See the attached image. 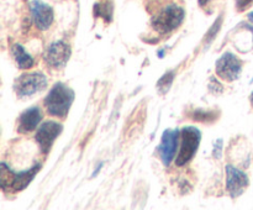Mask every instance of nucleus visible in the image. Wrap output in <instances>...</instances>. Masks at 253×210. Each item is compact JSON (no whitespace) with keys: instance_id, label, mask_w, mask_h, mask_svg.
I'll list each match as a JSON object with an SVG mask.
<instances>
[{"instance_id":"6","label":"nucleus","mask_w":253,"mask_h":210,"mask_svg":"<svg viewBox=\"0 0 253 210\" xmlns=\"http://www.w3.org/2000/svg\"><path fill=\"white\" fill-rule=\"evenodd\" d=\"M62 130H63V126L53 120L44 121L43 124L40 125L35 138H36L37 145L43 155H47L49 152L56 138L61 135Z\"/></svg>"},{"instance_id":"22","label":"nucleus","mask_w":253,"mask_h":210,"mask_svg":"<svg viewBox=\"0 0 253 210\" xmlns=\"http://www.w3.org/2000/svg\"><path fill=\"white\" fill-rule=\"evenodd\" d=\"M249 20H250V21H251V22H253V11L250 12V14H249Z\"/></svg>"},{"instance_id":"11","label":"nucleus","mask_w":253,"mask_h":210,"mask_svg":"<svg viewBox=\"0 0 253 210\" xmlns=\"http://www.w3.org/2000/svg\"><path fill=\"white\" fill-rule=\"evenodd\" d=\"M30 11H31L32 21L37 29L41 31L49 29L53 22V10L48 4L41 0H32L30 2Z\"/></svg>"},{"instance_id":"18","label":"nucleus","mask_w":253,"mask_h":210,"mask_svg":"<svg viewBox=\"0 0 253 210\" xmlns=\"http://www.w3.org/2000/svg\"><path fill=\"white\" fill-rule=\"evenodd\" d=\"M221 152H222V140L220 138V140H217L216 142H215L212 155H214L215 158H217V160H219V158L221 157Z\"/></svg>"},{"instance_id":"9","label":"nucleus","mask_w":253,"mask_h":210,"mask_svg":"<svg viewBox=\"0 0 253 210\" xmlns=\"http://www.w3.org/2000/svg\"><path fill=\"white\" fill-rule=\"evenodd\" d=\"M179 136H180V130L178 128H168L163 132L162 138H161V143L158 146V153H160V157L162 160L163 165L166 167L170 165L173 160H174L175 155H177V148H178V142H179Z\"/></svg>"},{"instance_id":"8","label":"nucleus","mask_w":253,"mask_h":210,"mask_svg":"<svg viewBox=\"0 0 253 210\" xmlns=\"http://www.w3.org/2000/svg\"><path fill=\"white\" fill-rule=\"evenodd\" d=\"M71 57V47L64 41L52 42L43 53L44 63L52 68H62Z\"/></svg>"},{"instance_id":"10","label":"nucleus","mask_w":253,"mask_h":210,"mask_svg":"<svg viewBox=\"0 0 253 210\" xmlns=\"http://www.w3.org/2000/svg\"><path fill=\"white\" fill-rule=\"evenodd\" d=\"M226 189L230 197L237 198L249 187L250 179L246 173L240 168L234 167L232 165H226Z\"/></svg>"},{"instance_id":"5","label":"nucleus","mask_w":253,"mask_h":210,"mask_svg":"<svg viewBox=\"0 0 253 210\" xmlns=\"http://www.w3.org/2000/svg\"><path fill=\"white\" fill-rule=\"evenodd\" d=\"M47 86V78L41 72L24 73L15 81L14 90L20 98H26L40 93Z\"/></svg>"},{"instance_id":"2","label":"nucleus","mask_w":253,"mask_h":210,"mask_svg":"<svg viewBox=\"0 0 253 210\" xmlns=\"http://www.w3.org/2000/svg\"><path fill=\"white\" fill-rule=\"evenodd\" d=\"M40 169H41V163H36L34 167L29 169L15 173L7 167L6 163L2 162L0 167V180H1L2 190L9 189L10 192H19V190L25 189Z\"/></svg>"},{"instance_id":"7","label":"nucleus","mask_w":253,"mask_h":210,"mask_svg":"<svg viewBox=\"0 0 253 210\" xmlns=\"http://www.w3.org/2000/svg\"><path fill=\"white\" fill-rule=\"evenodd\" d=\"M216 74L226 82H234L240 77L242 62L231 52H226L216 61Z\"/></svg>"},{"instance_id":"21","label":"nucleus","mask_w":253,"mask_h":210,"mask_svg":"<svg viewBox=\"0 0 253 210\" xmlns=\"http://www.w3.org/2000/svg\"><path fill=\"white\" fill-rule=\"evenodd\" d=\"M208 1H209V0H199V5L200 6H204V5L208 4Z\"/></svg>"},{"instance_id":"12","label":"nucleus","mask_w":253,"mask_h":210,"mask_svg":"<svg viewBox=\"0 0 253 210\" xmlns=\"http://www.w3.org/2000/svg\"><path fill=\"white\" fill-rule=\"evenodd\" d=\"M42 118H43V114L39 106L26 109L25 111H22L19 121H17V131L20 133H27L36 130L37 126L42 121Z\"/></svg>"},{"instance_id":"3","label":"nucleus","mask_w":253,"mask_h":210,"mask_svg":"<svg viewBox=\"0 0 253 210\" xmlns=\"http://www.w3.org/2000/svg\"><path fill=\"white\" fill-rule=\"evenodd\" d=\"M185 12L184 9L179 5L170 4L163 7L156 16L152 19V27L158 34L166 35L170 34L175 29L182 25L184 20Z\"/></svg>"},{"instance_id":"15","label":"nucleus","mask_w":253,"mask_h":210,"mask_svg":"<svg viewBox=\"0 0 253 210\" xmlns=\"http://www.w3.org/2000/svg\"><path fill=\"white\" fill-rule=\"evenodd\" d=\"M94 15L96 17H101L106 22H110L111 16H113V6H111L109 1L95 4V6H94Z\"/></svg>"},{"instance_id":"24","label":"nucleus","mask_w":253,"mask_h":210,"mask_svg":"<svg viewBox=\"0 0 253 210\" xmlns=\"http://www.w3.org/2000/svg\"><path fill=\"white\" fill-rule=\"evenodd\" d=\"M252 82H253V79H252Z\"/></svg>"},{"instance_id":"19","label":"nucleus","mask_w":253,"mask_h":210,"mask_svg":"<svg viewBox=\"0 0 253 210\" xmlns=\"http://www.w3.org/2000/svg\"><path fill=\"white\" fill-rule=\"evenodd\" d=\"M253 2V0H236V9L239 11H244Z\"/></svg>"},{"instance_id":"13","label":"nucleus","mask_w":253,"mask_h":210,"mask_svg":"<svg viewBox=\"0 0 253 210\" xmlns=\"http://www.w3.org/2000/svg\"><path fill=\"white\" fill-rule=\"evenodd\" d=\"M11 53L20 69H29L34 66V58L26 52V49L19 43L12 44Z\"/></svg>"},{"instance_id":"20","label":"nucleus","mask_w":253,"mask_h":210,"mask_svg":"<svg viewBox=\"0 0 253 210\" xmlns=\"http://www.w3.org/2000/svg\"><path fill=\"white\" fill-rule=\"evenodd\" d=\"M220 25H221V19H219V21H216V22H215V24H214V26L211 27V30H210V32H209V34L207 35V36L209 37V42L211 41L212 39H214V37H215V35H216V32L219 31V30H220Z\"/></svg>"},{"instance_id":"17","label":"nucleus","mask_w":253,"mask_h":210,"mask_svg":"<svg viewBox=\"0 0 253 210\" xmlns=\"http://www.w3.org/2000/svg\"><path fill=\"white\" fill-rule=\"evenodd\" d=\"M209 89L211 93L214 94H220L224 91V88H222L221 84L217 82V79H215L214 77L212 78H210V84H209Z\"/></svg>"},{"instance_id":"4","label":"nucleus","mask_w":253,"mask_h":210,"mask_svg":"<svg viewBox=\"0 0 253 210\" xmlns=\"http://www.w3.org/2000/svg\"><path fill=\"white\" fill-rule=\"evenodd\" d=\"M180 150L175 158V165L178 167H183L188 162L193 160L199 148L200 140H202V132L199 128L194 126H185L180 130Z\"/></svg>"},{"instance_id":"16","label":"nucleus","mask_w":253,"mask_h":210,"mask_svg":"<svg viewBox=\"0 0 253 210\" xmlns=\"http://www.w3.org/2000/svg\"><path fill=\"white\" fill-rule=\"evenodd\" d=\"M173 79H174V72L169 71L162 76L160 78V81L157 82V89L161 94H166L170 89V85L173 83Z\"/></svg>"},{"instance_id":"14","label":"nucleus","mask_w":253,"mask_h":210,"mask_svg":"<svg viewBox=\"0 0 253 210\" xmlns=\"http://www.w3.org/2000/svg\"><path fill=\"white\" fill-rule=\"evenodd\" d=\"M190 118L194 121H199V123H214V121L219 118V113L215 110L198 109V110L192 111Z\"/></svg>"},{"instance_id":"1","label":"nucleus","mask_w":253,"mask_h":210,"mask_svg":"<svg viewBox=\"0 0 253 210\" xmlns=\"http://www.w3.org/2000/svg\"><path fill=\"white\" fill-rule=\"evenodd\" d=\"M73 89L63 83H56L43 100V105L49 115L54 118H66L74 101Z\"/></svg>"},{"instance_id":"23","label":"nucleus","mask_w":253,"mask_h":210,"mask_svg":"<svg viewBox=\"0 0 253 210\" xmlns=\"http://www.w3.org/2000/svg\"><path fill=\"white\" fill-rule=\"evenodd\" d=\"M250 100H251V105H252V108H253V91H252V94H251V98H250Z\"/></svg>"}]
</instances>
